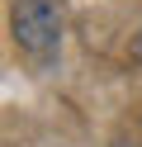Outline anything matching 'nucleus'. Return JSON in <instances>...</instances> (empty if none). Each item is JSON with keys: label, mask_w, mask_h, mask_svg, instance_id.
<instances>
[{"label": "nucleus", "mask_w": 142, "mask_h": 147, "mask_svg": "<svg viewBox=\"0 0 142 147\" xmlns=\"http://www.w3.org/2000/svg\"><path fill=\"white\" fill-rule=\"evenodd\" d=\"M9 24H14V43L33 62H47L62 48V10H57V0H19Z\"/></svg>", "instance_id": "obj_1"}, {"label": "nucleus", "mask_w": 142, "mask_h": 147, "mask_svg": "<svg viewBox=\"0 0 142 147\" xmlns=\"http://www.w3.org/2000/svg\"><path fill=\"white\" fill-rule=\"evenodd\" d=\"M133 52H137V62H142V33H137V48H133Z\"/></svg>", "instance_id": "obj_2"}]
</instances>
